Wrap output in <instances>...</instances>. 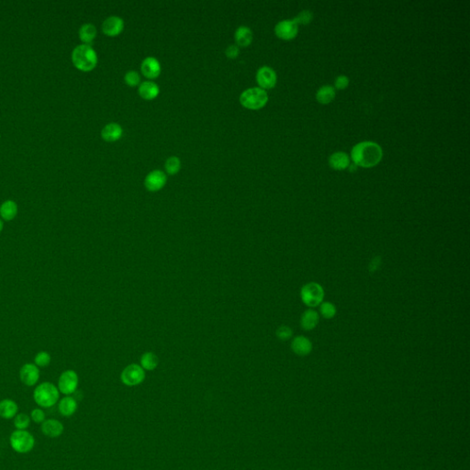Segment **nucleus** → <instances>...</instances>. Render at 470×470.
I'll return each mask as SVG.
<instances>
[{
	"mask_svg": "<svg viewBox=\"0 0 470 470\" xmlns=\"http://www.w3.org/2000/svg\"><path fill=\"white\" fill-rule=\"evenodd\" d=\"M180 167H181V162L177 156L169 157L165 164L166 171L169 175H176L180 170Z\"/></svg>",
	"mask_w": 470,
	"mask_h": 470,
	"instance_id": "nucleus-28",
	"label": "nucleus"
},
{
	"mask_svg": "<svg viewBox=\"0 0 470 470\" xmlns=\"http://www.w3.org/2000/svg\"><path fill=\"white\" fill-rule=\"evenodd\" d=\"M123 28H124L123 20L122 18L117 17V16L108 18L102 24L103 33L111 37L119 35L123 31Z\"/></svg>",
	"mask_w": 470,
	"mask_h": 470,
	"instance_id": "nucleus-14",
	"label": "nucleus"
},
{
	"mask_svg": "<svg viewBox=\"0 0 470 470\" xmlns=\"http://www.w3.org/2000/svg\"><path fill=\"white\" fill-rule=\"evenodd\" d=\"M380 265V261H379V258H375L374 260L371 261L370 266H369V269L371 271H375L376 269L378 268V266Z\"/></svg>",
	"mask_w": 470,
	"mask_h": 470,
	"instance_id": "nucleus-38",
	"label": "nucleus"
},
{
	"mask_svg": "<svg viewBox=\"0 0 470 470\" xmlns=\"http://www.w3.org/2000/svg\"><path fill=\"white\" fill-rule=\"evenodd\" d=\"M58 409L61 415L65 417L72 416L78 409V402L72 397H64L58 404Z\"/></svg>",
	"mask_w": 470,
	"mask_h": 470,
	"instance_id": "nucleus-21",
	"label": "nucleus"
},
{
	"mask_svg": "<svg viewBox=\"0 0 470 470\" xmlns=\"http://www.w3.org/2000/svg\"><path fill=\"white\" fill-rule=\"evenodd\" d=\"M12 449L19 453L31 452L35 445L34 435L26 430H16L10 438Z\"/></svg>",
	"mask_w": 470,
	"mask_h": 470,
	"instance_id": "nucleus-5",
	"label": "nucleus"
},
{
	"mask_svg": "<svg viewBox=\"0 0 470 470\" xmlns=\"http://www.w3.org/2000/svg\"><path fill=\"white\" fill-rule=\"evenodd\" d=\"M3 227H4V223H3L2 220L0 219V232H2V230H3Z\"/></svg>",
	"mask_w": 470,
	"mask_h": 470,
	"instance_id": "nucleus-39",
	"label": "nucleus"
},
{
	"mask_svg": "<svg viewBox=\"0 0 470 470\" xmlns=\"http://www.w3.org/2000/svg\"><path fill=\"white\" fill-rule=\"evenodd\" d=\"M312 19H313V14L309 11H304V12L299 13V15L294 19L293 21L298 25L299 24L306 25V24L310 23V22L312 21Z\"/></svg>",
	"mask_w": 470,
	"mask_h": 470,
	"instance_id": "nucleus-33",
	"label": "nucleus"
},
{
	"mask_svg": "<svg viewBox=\"0 0 470 470\" xmlns=\"http://www.w3.org/2000/svg\"><path fill=\"white\" fill-rule=\"evenodd\" d=\"M166 181H167V177L164 172L155 170L149 173L147 177H145L144 185H145V188H147L149 191L155 192L164 188Z\"/></svg>",
	"mask_w": 470,
	"mask_h": 470,
	"instance_id": "nucleus-11",
	"label": "nucleus"
},
{
	"mask_svg": "<svg viewBox=\"0 0 470 470\" xmlns=\"http://www.w3.org/2000/svg\"><path fill=\"white\" fill-rule=\"evenodd\" d=\"M159 92H160L159 87L152 81H145L144 83L141 84L139 88V94L143 99L146 100H154L158 96Z\"/></svg>",
	"mask_w": 470,
	"mask_h": 470,
	"instance_id": "nucleus-20",
	"label": "nucleus"
},
{
	"mask_svg": "<svg viewBox=\"0 0 470 470\" xmlns=\"http://www.w3.org/2000/svg\"><path fill=\"white\" fill-rule=\"evenodd\" d=\"M235 42L241 47H247L249 46L252 42H253V33L251 29L246 27V26H241L239 27L236 32H235Z\"/></svg>",
	"mask_w": 470,
	"mask_h": 470,
	"instance_id": "nucleus-22",
	"label": "nucleus"
},
{
	"mask_svg": "<svg viewBox=\"0 0 470 470\" xmlns=\"http://www.w3.org/2000/svg\"><path fill=\"white\" fill-rule=\"evenodd\" d=\"M18 206L13 200H6L0 206V216L4 221H11L16 218Z\"/></svg>",
	"mask_w": 470,
	"mask_h": 470,
	"instance_id": "nucleus-24",
	"label": "nucleus"
},
{
	"mask_svg": "<svg viewBox=\"0 0 470 470\" xmlns=\"http://www.w3.org/2000/svg\"><path fill=\"white\" fill-rule=\"evenodd\" d=\"M123 133L122 126L115 122L107 124L101 131V136L107 142H116L121 138Z\"/></svg>",
	"mask_w": 470,
	"mask_h": 470,
	"instance_id": "nucleus-17",
	"label": "nucleus"
},
{
	"mask_svg": "<svg viewBox=\"0 0 470 470\" xmlns=\"http://www.w3.org/2000/svg\"><path fill=\"white\" fill-rule=\"evenodd\" d=\"M141 70L145 78L155 79L161 74V65L155 57H146L141 65Z\"/></svg>",
	"mask_w": 470,
	"mask_h": 470,
	"instance_id": "nucleus-13",
	"label": "nucleus"
},
{
	"mask_svg": "<svg viewBox=\"0 0 470 470\" xmlns=\"http://www.w3.org/2000/svg\"><path fill=\"white\" fill-rule=\"evenodd\" d=\"M291 349L294 353L300 356H305L310 354L312 350V343L310 339L305 336H297L291 343Z\"/></svg>",
	"mask_w": 470,
	"mask_h": 470,
	"instance_id": "nucleus-16",
	"label": "nucleus"
},
{
	"mask_svg": "<svg viewBox=\"0 0 470 470\" xmlns=\"http://www.w3.org/2000/svg\"><path fill=\"white\" fill-rule=\"evenodd\" d=\"M277 336L281 341H286L292 336V330L288 326L283 325L277 330Z\"/></svg>",
	"mask_w": 470,
	"mask_h": 470,
	"instance_id": "nucleus-34",
	"label": "nucleus"
},
{
	"mask_svg": "<svg viewBox=\"0 0 470 470\" xmlns=\"http://www.w3.org/2000/svg\"><path fill=\"white\" fill-rule=\"evenodd\" d=\"M383 156L381 147L373 142H363L356 144L351 152V157L355 166L372 167L380 162Z\"/></svg>",
	"mask_w": 470,
	"mask_h": 470,
	"instance_id": "nucleus-1",
	"label": "nucleus"
},
{
	"mask_svg": "<svg viewBox=\"0 0 470 470\" xmlns=\"http://www.w3.org/2000/svg\"><path fill=\"white\" fill-rule=\"evenodd\" d=\"M60 397L58 387L50 382H44L35 387L34 401L42 408H50L56 405Z\"/></svg>",
	"mask_w": 470,
	"mask_h": 470,
	"instance_id": "nucleus-3",
	"label": "nucleus"
},
{
	"mask_svg": "<svg viewBox=\"0 0 470 470\" xmlns=\"http://www.w3.org/2000/svg\"><path fill=\"white\" fill-rule=\"evenodd\" d=\"M78 386V374L74 370L63 372L58 379V389L65 395H71L77 390Z\"/></svg>",
	"mask_w": 470,
	"mask_h": 470,
	"instance_id": "nucleus-7",
	"label": "nucleus"
},
{
	"mask_svg": "<svg viewBox=\"0 0 470 470\" xmlns=\"http://www.w3.org/2000/svg\"><path fill=\"white\" fill-rule=\"evenodd\" d=\"M268 96L266 90L260 88H251L244 90L240 96V103L248 110H260L266 106Z\"/></svg>",
	"mask_w": 470,
	"mask_h": 470,
	"instance_id": "nucleus-4",
	"label": "nucleus"
},
{
	"mask_svg": "<svg viewBox=\"0 0 470 470\" xmlns=\"http://www.w3.org/2000/svg\"><path fill=\"white\" fill-rule=\"evenodd\" d=\"M124 80H125V83L127 84L128 86L136 87L140 84L141 78H140L138 73L136 71H129V72L126 73V75L124 77Z\"/></svg>",
	"mask_w": 470,
	"mask_h": 470,
	"instance_id": "nucleus-32",
	"label": "nucleus"
},
{
	"mask_svg": "<svg viewBox=\"0 0 470 470\" xmlns=\"http://www.w3.org/2000/svg\"><path fill=\"white\" fill-rule=\"evenodd\" d=\"M239 54H240V51H239L238 46L236 45H230L225 50V55L230 59H235L239 56Z\"/></svg>",
	"mask_w": 470,
	"mask_h": 470,
	"instance_id": "nucleus-37",
	"label": "nucleus"
},
{
	"mask_svg": "<svg viewBox=\"0 0 470 470\" xmlns=\"http://www.w3.org/2000/svg\"><path fill=\"white\" fill-rule=\"evenodd\" d=\"M335 98V90L331 86H323L318 90L316 99L321 104H329Z\"/></svg>",
	"mask_w": 470,
	"mask_h": 470,
	"instance_id": "nucleus-26",
	"label": "nucleus"
},
{
	"mask_svg": "<svg viewBox=\"0 0 470 470\" xmlns=\"http://www.w3.org/2000/svg\"><path fill=\"white\" fill-rule=\"evenodd\" d=\"M277 74L270 67H261L256 74V81L260 89L264 90L273 89L277 84Z\"/></svg>",
	"mask_w": 470,
	"mask_h": 470,
	"instance_id": "nucleus-10",
	"label": "nucleus"
},
{
	"mask_svg": "<svg viewBox=\"0 0 470 470\" xmlns=\"http://www.w3.org/2000/svg\"><path fill=\"white\" fill-rule=\"evenodd\" d=\"M145 377L144 368L138 365H130L123 370L122 380L127 386H136L144 381Z\"/></svg>",
	"mask_w": 470,
	"mask_h": 470,
	"instance_id": "nucleus-8",
	"label": "nucleus"
},
{
	"mask_svg": "<svg viewBox=\"0 0 470 470\" xmlns=\"http://www.w3.org/2000/svg\"><path fill=\"white\" fill-rule=\"evenodd\" d=\"M72 61L74 66L78 69L84 72H89L93 70L97 66L98 56L90 45H78L73 51Z\"/></svg>",
	"mask_w": 470,
	"mask_h": 470,
	"instance_id": "nucleus-2",
	"label": "nucleus"
},
{
	"mask_svg": "<svg viewBox=\"0 0 470 470\" xmlns=\"http://www.w3.org/2000/svg\"><path fill=\"white\" fill-rule=\"evenodd\" d=\"M31 423V417L26 413H19L14 417V425L17 430H26Z\"/></svg>",
	"mask_w": 470,
	"mask_h": 470,
	"instance_id": "nucleus-30",
	"label": "nucleus"
},
{
	"mask_svg": "<svg viewBox=\"0 0 470 470\" xmlns=\"http://www.w3.org/2000/svg\"><path fill=\"white\" fill-rule=\"evenodd\" d=\"M349 85V79L345 76H340L335 79V88L339 90L345 89Z\"/></svg>",
	"mask_w": 470,
	"mask_h": 470,
	"instance_id": "nucleus-36",
	"label": "nucleus"
},
{
	"mask_svg": "<svg viewBox=\"0 0 470 470\" xmlns=\"http://www.w3.org/2000/svg\"><path fill=\"white\" fill-rule=\"evenodd\" d=\"M18 404L10 398L0 401V417L3 419H13L18 414Z\"/></svg>",
	"mask_w": 470,
	"mask_h": 470,
	"instance_id": "nucleus-18",
	"label": "nucleus"
},
{
	"mask_svg": "<svg viewBox=\"0 0 470 470\" xmlns=\"http://www.w3.org/2000/svg\"><path fill=\"white\" fill-rule=\"evenodd\" d=\"M141 364L144 369L147 370H154L158 365V358L153 353H146L141 358Z\"/></svg>",
	"mask_w": 470,
	"mask_h": 470,
	"instance_id": "nucleus-27",
	"label": "nucleus"
},
{
	"mask_svg": "<svg viewBox=\"0 0 470 470\" xmlns=\"http://www.w3.org/2000/svg\"><path fill=\"white\" fill-rule=\"evenodd\" d=\"M31 420H34L35 423H43L45 419V412L42 409L36 408L32 410L31 412Z\"/></svg>",
	"mask_w": 470,
	"mask_h": 470,
	"instance_id": "nucleus-35",
	"label": "nucleus"
},
{
	"mask_svg": "<svg viewBox=\"0 0 470 470\" xmlns=\"http://www.w3.org/2000/svg\"><path fill=\"white\" fill-rule=\"evenodd\" d=\"M275 33L280 39L287 41L294 39L298 34V24L293 20L281 21L276 25Z\"/></svg>",
	"mask_w": 470,
	"mask_h": 470,
	"instance_id": "nucleus-9",
	"label": "nucleus"
},
{
	"mask_svg": "<svg viewBox=\"0 0 470 470\" xmlns=\"http://www.w3.org/2000/svg\"><path fill=\"white\" fill-rule=\"evenodd\" d=\"M20 378L26 386H34L40 378L39 367L35 364L27 363L20 370Z\"/></svg>",
	"mask_w": 470,
	"mask_h": 470,
	"instance_id": "nucleus-12",
	"label": "nucleus"
},
{
	"mask_svg": "<svg viewBox=\"0 0 470 470\" xmlns=\"http://www.w3.org/2000/svg\"><path fill=\"white\" fill-rule=\"evenodd\" d=\"M97 35V29L93 24L87 23L79 30V37L85 45H89L93 43Z\"/></svg>",
	"mask_w": 470,
	"mask_h": 470,
	"instance_id": "nucleus-25",
	"label": "nucleus"
},
{
	"mask_svg": "<svg viewBox=\"0 0 470 470\" xmlns=\"http://www.w3.org/2000/svg\"><path fill=\"white\" fill-rule=\"evenodd\" d=\"M319 320L320 316L315 310H306L300 318V325L305 331H311L317 326Z\"/></svg>",
	"mask_w": 470,
	"mask_h": 470,
	"instance_id": "nucleus-19",
	"label": "nucleus"
},
{
	"mask_svg": "<svg viewBox=\"0 0 470 470\" xmlns=\"http://www.w3.org/2000/svg\"><path fill=\"white\" fill-rule=\"evenodd\" d=\"M42 432L46 436L56 438L63 434L65 427L60 420L56 419H46L41 425Z\"/></svg>",
	"mask_w": 470,
	"mask_h": 470,
	"instance_id": "nucleus-15",
	"label": "nucleus"
},
{
	"mask_svg": "<svg viewBox=\"0 0 470 470\" xmlns=\"http://www.w3.org/2000/svg\"><path fill=\"white\" fill-rule=\"evenodd\" d=\"M300 297L305 305L314 308L323 302L324 290L318 283H307L300 290Z\"/></svg>",
	"mask_w": 470,
	"mask_h": 470,
	"instance_id": "nucleus-6",
	"label": "nucleus"
},
{
	"mask_svg": "<svg viewBox=\"0 0 470 470\" xmlns=\"http://www.w3.org/2000/svg\"><path fill=\"white\" fill-rule=\"evenodd\" d=\"M329 164L334 170H343L350 165L348 155L343 152H337L331 155L329 159Z\"/></svg>",
	"mask_w": 470,
	"mask_h": 470,
	"instance_id": "nucleus-23",
	"label": "nucleus"
},
{
	"mask_svg": "<svg viewBox=\"0 0 470 470\" xmlns=\"http://www.w3.org/2000/svg\"><path fill=\"white\" fill-rule=\"evenodd\" d=\"M320 312L323 318L327 320L332 319L336 315V307L332 302H322L320 307Z\"/></svg>",
	"mask_w": 470,
	"mask_h": 470,
	"instance_id": "nucleus-29",
	"label": "nucleus"
},
{
	"mask_svg": "<svg viewBox=\"0 0 470 470\" xmlns=\"http://www.w3.org/2000/svg\"><path fill=\"white\" fill-rule=\"evenodd\" d=\"M51 361H52V357H51L50 354L45 351H41L34 357V364L38 367L48 366L51 364Z\"/></svg>",
	"mask_w": 470,
	"mask_h": 470,
	"instance_id": "nucleus-31",
	"label": "nucleus"
}]
</instances>
